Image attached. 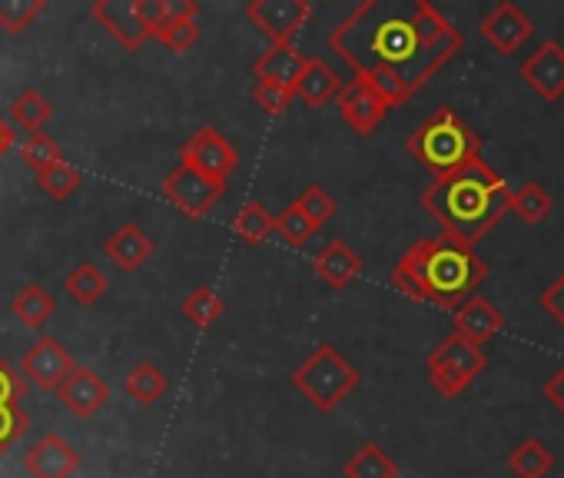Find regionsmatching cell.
Masks as SVG:
<instances>
[{"mask_svg": "<svg viewBox=\"0 0 564 478\" xmlns=\"http://www.w3.org/2000/svg\"><path fill=\"white\" fill-rule=\"evenodd\" d=\"M333 54L395 110L462 47V34L429 0H366L333 34Z\"/></svg>", "mask_w": 564, "mask_h": 478, "instance_id": "1", "label": "cell"}, {"mask_svg": "<svg viewBox=\"0 0 564 478\" xmlns=\"http://www.w3.org/2000/svg\"><path fill=\"white\" fill-rule=\"evenodd\" d=\"M508 199L511 186L481 156L438 176L419 196L422 209L442 226V232L471 250L505 219Z\"/></svg>", "mask_w": 564, "mask_h": 478, "instance_id": "2", "label": "cell"}, {"mask_svg": "<svg viewBox=\"0 0 564 478\" xmlns=\"http://www.w3.org/2000/svg\"><path fill=\"white\" fill-rule=\"evenodd\" d=\"M485 276V260L471 247L442 232L432 239H419L392 267L389 283L415 303H432L445 313H455L465 300L475 296Z\"/></svg>", "mask_w": 564, "mask_h": 478, "instance_id": "3", "label": "cell"}, {"mask_svg": "<svg viewBox=\"0 0 564 478\" xmlns=\"http://www.w3.org/2000/svg\"><path fill=\"white\" fill-rule=\"evenodd\" d=\"M405 150L422 166H429L435 176H445V173L478 160L481 156V140L455 110L442 107L409 137Z\"/></svg>", "mask_w": 564, "mask_h": 478, "instance_id": "4", "label": "cell"}, {"mask_svg": "<svg viewBox=\"0 0 564 478\" xmlns=\"http://www.w3.org/2000/svg\"><path fill=\"white\" fill-rule=\"evenodd\" d=\"M362 382L359 369L336 349V346H316L293 372V385L319 409L333 412L339 409L349 392H356Z\"/></svg>", "mask_w": 564, "mask_h": 478, "instance_id": "5", "label": "cell"}, {"mask_svg": "<svg viewBox=\"0 0 564 478\" xmlns=\"http://www.w3.org/2000/svg\"><path fill=\"white\" fill-rule=\"evenodd\" d=\"M485 366H488V359H485L481 346L468 343L458 333H448L425 359L429 382L442 399H458L485 372Z\"/></svg>", "mask_w": 564, "mask_h": 478, "instance_id": "6", "label": "cell"}, {"mask_svg": "<svg viewBox=\"0 0 564 478\" xmlns=\"http://www.w3.org/2000/svg\"><path fill=\"white\" fill-rule=\"evenodd\" d=\"M163 196H166L180 213L199 219V216H206V213L226 196V183H223V180H209V176H203L199 170L180 163V166L163 180Z\"/></svg>", "mask_w": 564, "mask_h": 478, "instance_id": "7", "label": "cell"}, {"mask_svg": "<svg viewBox=\"0 0 564 478\" xmlns=\"http://www.w3.org/2000/svg\"><path fill=\"white\" fill-rule=\"evenodd\" d=\"M310 14V0H249L246 4V18L269 37V44H293Z\"/></svg>", "mask_w": 564, "mask_h": 478, "instance_id": "8", "label": "cell"}, {"mask_svg": "<svg viewBox=\"0 0 564 478\" xmlns=\"http://www.w3.org/2000/svg\"><path fill=\"white\" fill-rule=\"evenodd\" d=\"M180 163L199 170V173L209 176V180H223V183H226V176L239 166V156H236V150L229 146V140H226L223 133H216L213 127H199V130L183 143Z\"/></svg>", "mask_w": 564, "mask_h": 478, "instance_id": "9", "label": "cell"}, {"mask_svg": "<svg viewBox=\"0 0 564 478\" xmlns=\"http://www.w3.org/2000/svg\"><path fill=\"white\" fill-rule=\"evenodd\" d=\"M478 34H481V41L495 54L511 57V54H518L534 37V24H531V18L518 4H511V0H501V4L478 24Z\"/></svg>", "mask_w": 564, "mask_h": 478, "instance_id": "10", "label": "cell"}, {"mask_svg": "<svg viewBox=\"0 0 564 478\" xmlns=\"http://www.w3.org/2000/svg\"><path fill=\"white\" fill-rule=\"evenodd\" d=\"M336 104H339V117H343V120L349 123V130L359 133V137L376 133V127H379V123L389 117V110H392V107L376 94V87H369L362 77H352L349 84H343Z\"/></svg>", "mask_w": 564, "mask_h": 478, "instance_id": "11", "label": "cell"}, {"mask_svg": "<svg viewBox=\"0 0 564 478\" xmlns=\"http://www.w3.org/2000/svg\"><path fill=\"white\" fill-rule=\"evenodd\" d=\"M74 356L54 339V336H41L21 359V376H28L34 385L47 389V392H57L61 382L74 372Z\"/></svg>", "mask_w": 564, "mask_h": 478, "instance_id": "12", "label": "cell"}, {"mask_svg": "<svg viewBox=\"0 0 564 478\" xmlns=\"http://www.w3.org/2000/svg\"><path fill=\"white\" fill-rule=\"evenodd\" d=\"M521 80L547 104L564 97V47L557 41H544L524 64H521Z\"/></svg>", "mask_w": 564, "mask_h": 478, "instance_id": "13", "label": "cell"}, {"mask_svg": "<svg viewBox=\"0 0 564 478\" xmlns=\"http://www.w3.org/2000/svg\"><path fill=\"white\" fill-rule=\"evenodd\" d=\"M90 14L97 18V24L130 54H137L147 41L150 31L143 28V21L137 18V4L133 0H94Z\"/></svg>", "mask_w": 564, "mask_h": 478, "instance_id": "14", "label": "cell"}, {"mask_svg": "<svg viewBox=\"0 0 564 478\" xmlns=\"http://www.w3.org/2000/svg\"><path fill=\"white\" fill-rule=\"evenodd\" d=\"M24 468L31 478H70L80 468V452L57 432H47L24 452Z\"/></svg>", "mask_w": 564, "mask_h": 478, "instance_id": "15", "label": "cell"}, {"mask_svg": "<svg viewBox=\"0 0 564 478\" xmlns=\"http://www.w3.org/2000/svg\"><path fill=\"white\" fill-rule=\"evenodd\" d=\"M57 399L77 415V419H90L104 409V402L110 399L107 382L90 369V366H74V372L61 382Z\"/></svg>", "mask_w": 564, "mask_h": 478, "instance_id": "16", "label": "cell"}, {"mask_svg": "<svg viewBox=\"0 0 564 478\" xmlns=\"http://www.w3.org/2000/svg\"><path fill=\"white\" fill-rule=\"evenodd\" d=\"M452 323H455L452 333L465 336V339L475 343V346H485V343H491V339L501 333L505 313L495 309L485 296H471V300H465V303L452 313Z\"/></svg>", "mask_w": 564, "mask_h": 478, "instance_id": "17", "label": "cell"}, {"mask_svg": "<svg viewBox=\"0 0 564 478\" xmlns=\"http://www.w3.org/2000/svg\"><path fill=\"white\" fill-rule=\"evenodd\" d=\"M104 257L113 267H120L123 273H133V270L147 267V260L153 257V239L137 222H123L104 243Z\"/></svg>", "mask_w": 564, "mask_h": 478, "instance_id": "18", "label": "cell"}, {"mask_svg": "<svg viewBox=\"0 0 564 478\" xmlns=\"http://www.w3.org/2000/svg\"><path fill=\"white\" fill-rule=\"evenodd\" d=\"M343 90V77L323 61V57H306L296 84H293V97H300L310 107H326L329 100H336Z\"/></svg>", "mask_w": 564, "mask_h": 478, "instance_id": "19", "label": "cell"}, {"mask_svg": "<svg viewBox=\"0 0 564 478\" xmlns=\"http://www.w3.org/2000/svg\"><path fill=\"white\" fill-rule=\"evenodd\" d=\"M306 64V54H300L293 44H269L256 61H252V74L262 84H279V87H290L296 84L300 70Z\"/></svg>", "mask_w": 564, "mask_h": 478, "instance_id": "20", "label": "cell"}, {"mask_svg": "<svg viewBox=\"0 0 564 478\" xmlns=\"http://www.w3.org/2000/svg\"><path fill=\"white\" fill-rule=\"evenodd\" d=\"M362 257L356 250H349L343 239H333V243H326L316 257V276L333 286V290H346L359 273H362Z\"/></svg>", "mask_w": 564, "mask_h": 478, "instance_id": "21", "label": "cell"}, {"mask_svg": "<svg viewBox=\"0 0 564 478\" xmlns=\"http://www.w3.org/2000/svg\"><path fill=\"white\" fill-rule=\"evenodd\" d=\"M346 478H399V461L376 442L359 445L343 465Z\"/></svg>", "mask_w": 564, "mask_h": 478, "instance_id": "22", "label": "cell"}, {"mask_svg": "<svg viewBox=\"0 0 564 478\" xmlns=\"http://www.w3.org/2000/svg\"><path fill=\"white\" fill-rule=\"evenodd\" d=\"M54 296L41 286V283H28L14 300H11V313L28 326V329H44L54 316Z\"/></svg>", "mask_w": 564, "mask_h": 478, "instance_id": "23", "label": "cell"}, {"mask_svg": "<svg viewBox=\"0 0 564 478\" xmlns=\"http://www.w3.org/2000/svg\"><path fill=\"white\" fill-rule=\"evenodd\" d=\"M508 468L514 478H544L554 468V455L541 438H524L511 448Z\"/></svg>", "mask_w": 564, "mask_h": 478, "instance_id": "24", "label": "cell"}, {"mask_svg": "<svg viewBox=\"0 0 564 478\" xmlns=\"http://www.w3.org/2000/svg\"><path fill=\"white\" fill-rule=\"evenodd\" d=\"M166 385H170L166 372L153 362H137L123 379V392L140 405H153L156 399H163Z\"/></svg>", "mask_w": 564, "mask_h": 478, "instance_id": "25", "label": "cell"}, {"mask_svg": "<svg viewBox=\"0 0 564 478\" xmlns=\"http://www.w3.org/2000/svg\"><path fill=\"white\" fill-rule=\"evenodd\" d=\"M229 226H232V232L242 239V243L259 247V243H265L269 232H272V213H269L259 199H246V203L236 209V216H232Z\"/></svg>", "mask_w": 564, "mask_h": 478, "instance_id": "26", "label": "cell"}, {"mask_svg": "<svg viewBox=\"0 0 564 478\" xmlns=\"http://www.w3.org/2000/svg\"><path fill=\"white\" fill-rule=\"evenodd\" d=\"M107 290H110L107 276H104L94 263H80V267L64 280V293H67L77 306H84V309L97 306V303L104 300Z\"/></svg>", "mask_w": 564, "mask_h": 478, "instance_id": "27", "label": "cell"}, {"mask_svg": "<svg viewBox=\"0 0 564 478\" xmlns=\"http://www.w3.org/2000/svg\"><path fill=\"white\" fill-rule=\"evenodd\" d=\"M551 206H554L551 193L538 183H524L511 189V199H508V213H514L524 226H538L541 219H547Z\"/></svg>", "mask_w": 564, "mask_h": 478, "instance_id": "28", "label": "cell"}, {"mask_svg": "<svg viewBox=\"0 0 564 478\" xmlns=\"http://www.w3.org/2000/svg\"><path fill=\"white\" fill-rule=\"evenodd\" d=\"M54 117V107L44 100V94H37V90H24V94H18L14 100H11V120H14V127H21L28 137L31 133H41V127L47 123Z\"/></svg>", "mask_w": 564, "mask_h": 478, "instance_id": "29", "label": "cell"}, {"mask_svg": "<svg viewBox=\"0 0 564 478\" xmlns=\"http://www.w3.org/2000/svg\"><path fill=\"white\" fill-rule=\"evenodd\" d=\"M44 11H47V0H0V28H4L11 37H18Z\"/></svg>", "mask_w": 564, "mask_h": 478, "instance_id": "30", "label": "cell"}, {"mask_svg": "<svg viewBox=\"0 0 564 478\" xmlns=\"http://www.w3.org/2000/svg\"><path fill=\"white\" fill-rule=\"evenodd\" d=\"M18 153H21L24 166H28L34 176L44 173V170H51L54 163L64 160V150H61L47 133H31V137H24V143L18 146Z\"/></svg>", "mask_w": 564, "mask_h": 478, "instance_id": "31", "label": "cell"}, {"mask_svg": "<svg viewBox=\"0 0 564 478\" xmlns=\"http://www.w3.org/2000/svg\"><path fill=\"white\" fill-rule=\"evenodd\" d=\"M37 183H41V189H44L51 199L64 203V199H70V196L84 186V176H80L77 166H70L67 160H61V163H54L51 170L37 173Z\"/></svg>", "mask_w": 564, "mask_h": 478, "instance_id": "32", "label": "cell"}, {"mask_svg": "<svg viewBox=\"0 0 564 478\" xmlns=\"http://www.w3.org/2000/svg\"><path fill=\"white\" fill-rule=\"evenodd\" d=\"M223 313H226V306H223V300H219L209 286H196V290L183 300V316H186L193 326H199V329L213 326Z\"/></svg>", "mask_w": 564, "mask_h": 478, "instance_id": "33", "label": "cell"}, {"mask_svg": "<svg viewBox=\"0 0 564 478\" xmlns=\"http://www.w3.org/2000/svg\"><path fill=\"white\" fill-rule=\"evenodd\" d=\"M272 232H279V236H282V243H286V247H296V250H300V247H306L310 239H313L316 226L290 203L279 216H272Z\"/></svg>", "mask_w": 564, "mask_h": 478, "instance_id": "34", "label": "cell"}, {"mask_svg": "<svg viewBox=\"0 0 564 478\" xmlns=\"http://www.w3.org/2000/svg\"><path fill=\"white\" fill-rule=\"evenodd\" d=\"M170 54H183V51H189L196 41H199V24H196V18H166L163 21V28L153 34Z\"/></svg>", "mask_w": 564, "mask_h": 478, "instance_id": "35", "label": "cell"}, {"mask_svg": "<svg viewBox=\"0 0 564 478\" xmlns=\"http://www.w3.org/2000/svg\"><path fill=\"white\" fill-rule=\"evenodd\" d=\"M293 206H296V209H300V213L316 226V229H319V226H326V222L339 213V203H336L323 186H306V189L296 196V203H293Z\"/></svg>", "mask_w": 564, "mask_h": 478, "instance_id": "36", "label": "cell"}, {"mask_svg": "<svg viewBox=\"0 0 564 478\" xmlns=\"http://www.w3.org/2000/svg\"><path fill=\"white\" fill-rule=\"evenodd\" d=\"M252 100H256V107H259L265 117H279V113H286V110H290L293 90H290V87H279V84H262V80H256Z\"/></svg>", "mask_w": 564, "mask_h": 478, "instance_id": "37", "label": "cell"}, {"mask_svg": "<svg viewBox=\"0 0 564 478\" xmlns=\"http://www.w3.org/2000/svg\"><path fill=\"white\" fill-rule=\"evenodd\" d=\"M28 432V415L21 405H0V452H8Z\"/></svg>", "mask_w": 564, "mask_h": 478, "instance_id": "38", "label": "cell"}, {"mask_svg": "<svg viewBox=\"0 0 564 478\" xmlns=\"http://www.w3.org/2000/svg\"><path fill=\"white\" fill-rule=\"evenodd\" d=\"M24 399V376L0 359V405H21Z\"/></svg>", "mask_w": 564, "mask_h": 478, "instance_id": "39", "label": "cell"}, {"mask_svg": "<svg viewBox=\"0 0 564 478\" xmlns=\"http://www.w3.org/2000/svg\"><path fill=\"white\" fill-rule=\"evenodd\" d=\"M541 309L557 323V326H564V273L561 276H554V283L541 293Z\"/></svg>", "mask_w": 564, "mask_h": 478, "instance_id": "40", "label": "cell"}, {"mask_svg": "<svg viewBox=\"0 0 564 478\" xmlns=\"http://www.w3.org/2000/svg\"><path fill=\"white\" fill-rule=\"evenodd\" d=\"M133 4H137V18L143 21V28L153 37L166 21V0H133Z\"/></svg>", "mask_w": 564, "mask_h": 478, "instance_id": "41", "label": "cell"}, {"mask_svg": "<svg viewBox=\"0 0 564 478\" xmlns=\"http://www.w3.org/2000/svg\"><path fill=\"white\" fill-rule=\"evenodd\" d=\"M541 392H544V399H547V402L564 415V366H561V369L544 382V389H541Z\"/></svg>", "mask_w": 564, "mask_h": 478, "instance_id": "42", "label": "cell"}, {"mask_svg": "<svg viewBox=\"0 0 564 478\" xmlns=\"http://www.w3.org/2000/svg\"><path fill=\"white\" fill-rule=\"evenodd\" d=\"M14 140H18L14 127H11V123H4V117H0V160L8 156V150L14 146Z\"/></svg>", "mask_w": 564, "mask_h": 478, "instance_id": "43", "label": "cell"}]
</instances>
